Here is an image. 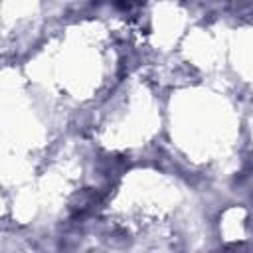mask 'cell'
<instances>
[{
  "instance_id": "6da1fadb",
  "label": "cell",
  "mask_w": 253,
  "mask_h": 253,
  "mask_svg": "<svg viewBox=\"0 0 253 253\" xmlns=\"http://www.w3.org/2000/svg\"><path fill=\"white\" fill-rule=\"evenodd\" d=\"M142 2H144V0H115V4H117L121 10H125V12H128V10H132V8H138Z\"/></svg>"
}]
</instances>
